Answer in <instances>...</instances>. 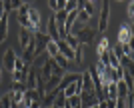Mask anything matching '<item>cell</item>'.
Returning a JSON list of instances; mask_svg holds the SVG:
<instances>
[{"label": "cell", "mask_w": 134, "mask_h": 108, "mask_svg": "<svg viewBox=\"0 0 134 108\" xmlns=\"http://www.w3.org/2000/svg\"><path fill=\"white\" fill-rule=\"evenodd\" d=\"M108 20H110V2H102L100 4V18H98V24H96V32H104L108 28Z\"/></svg>", "instance_id": "cell-1"}, {"label": "cell", "mask_w": 134, "mask_h": 108, "mask_svg": "<svg viewBox=\"0 0 134 108\" xmlns=\"http://www.w3.org/2000/svg\"><path fill=\"white\" fill-rule=\"evenodd\" d=\"M50 42V36L46 34L44 30H40V32H34V56H38L42 52L46 50V44Z\"/></svg>", "instance_id": "cell-2"}, {"label": "cell", "mask_w": 134, "mask_h": 108, "mask_svg": "<svg viewBox=\"0 0 134 108\" xmlns=\"http://www.w3.org/2000/svg\"><path fill=\"white\" fill-rule=\"evenodd\" d=\"M96 34H98L96 28H92V26H84L78 34H76V40H78L80 46H82V44H92L94 38H96Z\"/></svg>", "instance_id": "cell-3"}, {"label": "cell", "mask_w": 134, "mask_h": 108, "mask_svg": "<svg viewBox=\"0 0 134 108\" xmlns=\"http://www.w3.org/2000/svg\"><path fill=\"white\" fill-rule=\"evenodd\" d=\"M132 42V26L124 22L118 30V44H130Z\"/></svg>", "instance_id": "cell-4"}, {"label": "cell", "mask_w": 134, "mask_h": 108, "mask_svg": "<svg viewBox=\"0 0 134 108\" xmlns=\"http://www.w3.org/2000/svg\"><path fill=\"white\" fill-rule=\"evenodd\" d=\"M28 22H30V26H32V34L34 32H40V12L36 10V8H28Z\"/></svg>", "instance_id": "cell-5"}, {"label": "cell", "mask_w": 134, "mask_h": 108, "mask_svg": "<svg viewBox=\"0 0 134 108\" xmlns=\"http://www.w3.org/2000/svg\"><path fill=\"white\" fill-rule=\"evenodd\" d=\"M14 60H16V52H14V48H8V50L4 52V58H2V66H4L8 72H12V70H14Z\"/></svg>", "instance_id": "cell-6"}, {"label": "cell", "mask_w": 134, "mask_h": 108, "mask_svg": "<svg viewBox=\"0 0 134 108\" xmlns=\"http://www.w3.org/2000/svg\"><path fill=\"white\" fill-rule=\"evenodd\" d=\"M80 102H82V108H90L94 104H98L100 100L94 92H80Z\"/></svg>", "instance_id": "cell-7"}, {"label": "cell", "mask_w": 134, "mask_h": 108, "mask_svg": "<svg viewBox=\"0 0 134 108\" xmlns=\"http://www.w3.org/2000/svg\"><path fill=\"white\" fill-rule=\"evenodd\" d=\"M38 86V68L30 66L26 72V88H36Z\"/></svg>", "instance_id": "cell-8"}, {"label": "cell", "mask_w": 134, "mask_h": 108, "mask_svg": "<svg viewBox=\"0 0 134 108\" xmlns=\"http://www.w3.org/2000/svg\"><path fill=\"white\" fill-rule=\"evenodd\" d=\"M80 82H82V90L80 92H94V82H92V76H90L88 70L80 74Z\"/></svg>", "instance_id": "cell-9"}, {"label": "cell", "mask_w": 134, "mask_h": 108, "mask_svg": "<svg viewBox=\"0 0 134 108\" xmlns=\"http://www.w3.org/2000/svg\"><path fill=\"white\" fill-rule=\"evenodd\" d=\"M46 34L50 36L52 42H58V40H62V38H60V34H58V26H56L54 18H50V20H48V30H46Z\"/></svg>", "instance_id": "cell-10"}, {"label": "cell", "mask_w": 134, "mask_h": 108, "mask_svg": "<svg viewBox=\"0 0 134 108\" xmlns=\"http://www.w3.org/2000/svg\"><path fill=\"white\" fill-rule=\"evenodd\" d=\"M6 36H8V14L0 18V44L6 40Z\"/></svg>", "instance_id": "cell-11"}, {"label": "cell", "mask_w": 134, "mask_h": 108, "mask_svg": "<svg viewBox=\"0 0 134 108\" xmlns=\"http://www.w3.org/2000/svg\"><path fill=\"white\" fill-rule=\"evenodd\" d=\"M60 78H62V76H50V78L46 80V84H44V92H52L54 88H58Z\"/></svg>", "instance_id": "cell-12"}, {"label": "cell", "mask_w": 134, "mask_h": 108, "mask_svg": "<svg viewBox=\"0 0 134 108\" xmlns=\"http://www.w3.org/2000/svg\"><path fill=\"white\" fill-rule=\"evenodd\" d=\"M52 60H54V62L58 64V66H60V68L64 70V72H66V70L70 68V66H72V62H68L66 58H64V56H62V54H60V52H58L56 56H52Z\"/></svg>", "instance_id": "cell-13"}, {"label": "cell", "mask_w": 134, "mask_h": 108, "mask_svg": "<svg viewBox=\"0 0 134 108\" xmlns=\"http://www.w3.org/2000/svg\"><path fill=\"white\" fill-rule=\"evenodd\" d=\"M32 32H30V30H26V28H22L20 30V46H22V48H26L28 46V42H30V40H32Z\"/></svg>", "instance_id": "cell-14"}, {"label": "cell", "mask_w": 134, "mask_h": 108, "mask_svg": "<svg viewBox=\"0 0 134 108\" xmlns=\"http://www.w3.org/2000/svg\"><path fill=\"white\" fill-rule=\"evenodd\" d=\"M66 106H70V108H82L80 94H72V96H68L66 98Z\"/></svg>", "instance_id": "cell-15"}, {"label": "cell", "mask_w": 134, "mask_h": 108, "mask_svg": "<svg viewBox=\"0 0 134 108\" xmlns=\"http://www.w3.org/2000/svg\"><path fill=\"white\" fill-rule=\"evenodd\" d=\"M108 48H110V40H108L106 36H100V40H98V44H96V52L100 54V52H106Z\"/></svg>", "instance_id": "cell-16"}, {"label": "cell", "mask_w": 134, "mask_h": 108, "mask_svg": "<svg viewBox=\"0 0 134 108\" xmlns=\"http://www.w3.org/2000/svg\"><path fill=\"white\" fill-rule=\"evenodd\" d=\"M116 92H118V98H126L130 94V90L126 88V84H124L122 80H118V82H116Z\"/></svg>", "instance_id": "cell-17"}, {"label": "cell", "mask_w": 134, "mask_h": 108, "mask_svg": "<svg viewBox=\"0 0 134 108\" xmlns=\"http://www.w3.org/2000/svg\"><path fill=\"white\" fill-rule=\"evenodd\" d=\"M28 68H30V64H26L20 56H16V60H14V70H20V72H28Z\"/></svg>", "instance_id": "cell-18"}, {"label": "cell", "mask_w": 134, "mask_h": 108, "mask_svg": "<svg viewBox=\"0 0 134 108\" xmlns=\"http://www.w3.org/2000/svg\"><path fill=\"white\" fill-rule=\"evenodd\" d=\"M48 58H50V56H48V52H42V54H38V56H34V60H32V62H34V66H36V68H40V66H42V64H44L46 62V60H48Z\"/></svg>", "instance_id": "cell-19"}, {"label": "cell", "mask_w": 134, "mask_h": 108, "mask_svg": "<svg viewBox=\"0 0 134 108\" xmlns=\"http://www.w3.org/2000/svg\"><path fill=\"white\" fill-rule=\"evenodd\" d=\"M64 104H66V96L62 94V92H58L54 98V102H52V108H64Z\"/></svg>", "instance_id": "cell-20"}, {"label": "cell", "mask_w": 134, "mask_h": 108, "mask_svg": "<svg viewBox=\"0 0 134 108\" xmlns=\"http://www.w3.org/2000/svg\"><path fill=\"white\" fill-rule=\"evenodd\" d=\"M12 82H24L26 84V72H20V70H12Z\"/></svg>", "instance_id": "cell-21"}, {"label": "cell", "mask_w": 134, "mask_h": 108, "mask_svg": "<svg viewBox=\"0 0 134 108\" xmlns=\"http://www.w3.org/2000/svg\"><path fill=\"white\" fill-rule=\"evenodd\" d=\"M108 66L110 68H118V56L112 52V46L108 48Z\"/></svg>", "instance_id": "cell-22"}, {"label": "cell", "mask_w": 134, "mask_h": 108, "mask_svg": "<svg viewBox=\"0 0 134 108\" xmlns=\"http://www.w3.org/2000/svg\"><path fill=\"white\" fill-rule=\"evenodd\" d=\"M82 48H84V46H78V48L74 50V60H72V62H74V64H78V66H80V64L84 62V54H82Z\"/></svg>", "instance_id": "cell-23"}, {"label": "cell", "mask_w": 134, "mask_h": 108, "mask_svg": "<svg viewBox=\"0 0 134 108\" xmlns=\"http://www.w3.org/2000/svg\"><path fill=\"white\" fill-rule=\"evenodd\" d=\"M80 6H82V10L86 12L90 18L94 16V2H80Z\"/></svg>", "instance_id": "cell-24"}, {"label": "cell", "mask_w": 134, "mask_h": 108, "mask_svg": "<svg viewBox=\"0 0 134 108\" xmlns=\"http://www.w3.org/2000/svg\"><path fill=\"white\" fill-rule=\"evenodd\" d=\"M64 4H66V0H50V2H48V6H50L54 12L62 10V8H64Z\"/></svg>", "instance_id": "cell-25"}, {"label": "cell", "mask_w": 134, "mask_h": 108, "mask_svg": "<svg viewBox=\"0 0 134 108\" xmlns=\"http://www.w3.org/2000/svg\"><path fill=\"white\" fill-rule=\"evenodd\" d=\"M62 40H64V42H66V44L70 46L72 50H76V48L80 46V44H78V40H76V36H72V34H68L66 38H62Z\"/></svg>", "instance_id": "cell-26"}, {"label": "cell", "mask_w": 134, "mask_h": 108, "mask_svg": "<svg viewBox=\"0 0 134 108\" xmlns=\"http://www.w3.org/2000/svg\"><path fill=\"white\" fill-rule=\"evenodd\" d=\"M46 52H48V56H56V54H58V46H56V42H48V44H46Z\"/></svg>", "instance_id": "cell-27"}, {"label": "cell", "mask_w": 134, "mask_h": 108, "mask_svg": "<svg viewBox=\"0 0 134 108\" xmlns=\"http://www.w3.org/2000/svg\"><path fill=\"white\" fill-rule=\"evenodd\" d=\"M78 8V0H66V4H64V10L66 12H72Z\"/></svg>", "instance_id": "cell-28"}, {"label": "cell", "mask_w": 134, "mask_h": 108, "mask_svg": "<svg viewBox=\"0 0 134 108\" xmlns=\"http://www.w3.org/2000/svg\"><path fill=\"white\" fill-rule=\"evenodd\" d=\"M120 48H122V56L132 58V42L130 44H120Z\"/></svg>", "instance_id": "cell-29"}, {"label": "cell", "mask_w": 134, "mask_h": 108, "mask_svg": "<svg viewBox=\"0 0 134 108\" xmlns=\"http://www.w3.org/2000/svg\"><path fill=\"white\" fill-rule=\"evenodd\" d=\"M10 90H14V92H26V84H24V82H12Z\"/></svg>", "instance_id": "cell-30"}, {"label": "cell", "mask_w": 134, "mask_h": 108, "mask_svg": "<svg viewBox=\"0 0 134 108\" xmlns=\"http://www.w3.org/2000/svg\"><path fill=\"white\" fill-rule=\"evenodd\" d=\"M132 20H134V2H128V24L132 26Z\"/></svg>", "instance_id": "cell-31"}, {"label": "cell", "mask_w": 134, "mask_h": 108, "mask_svg": "<svg viewBox=\"0 0 134 108\" xmlns=\"http://www.w3.org/2000/svg\"><path fill=\"white\" fill-rule=\"evenodd\" d=\"M0 108H10V100H8V96L0 98Z\"/></svg>", "instance_id": "cell-32"}, {"label": "cell", "mask_w": 134, "mask_h": 108, "mask_svg": "<svg viewBox=\"0 0 134 108\" xmlns=\"http://www.w3.org/2000/svg\"><path fill=\"white\" fill-rule=\"evenodd\" d=\"M26 108H42V104H40V100H32L26 104Z\"/></svg>", "instance_id": "cell-33"}, {"label": "cell", "mask_w": 134, "mask_h": 108, "mask_svg": "<svg viewBox=\"0 0 134 108\" xmlns=\"http://www.w3.org/2000/svg\"><path fill=\"white\" fill-rule=\"evenodd\" d=\"M116 108H126V98H116Z\"/></svg>", "instance_id": "cell-34"}, {"label": "cell", "mask_w": 134, "mask_h": 108, "mask_svg": "<svg viewBox=\"0 0 134 108\" xmlns=\"http://www.w3.org/2000/svg\"><path fill=\"white\" fill-rule=\"evenodd\" d=\"M106 108H116V100L114 98H106Z\"/></svg>", "instance_id": "cell-35"}, {"label": "cell", "mask_w": 134, "mask_h": 108, "mask_svg": "<svg viewBox=\"0 0 134 108\" xmlns=\"http://www.w3.org/2000/svg\"><path fill=\"white\" fill-rule=\"evenodd\" d=\"M10 10H12V0H8V2H4V12L10 14Z\"/></svg>", "instance_id": "cell-36"}, {"label": "cell", "mask_w": 134, "mask_h": 108, "mask_svg": "<svg viewBox=\"0 0 134 108\" xmlns=\"http://www.w3.org/2000/svg\"><path fill=\"white\" fill-rule=\"evenodd\" d=\"M20 6H22V2H20V0H12V10H18Z\"/></svg>", "instance_id": "cell-37"}, {"label": "cell", "mask_w": 134, "mask_h": 108, "mask_svg": "<svg viewBox=\"0 0 134 108\" xmlns=\"http://www.w3.org/2000/svg\"><path fill=\"white\" fill-rule=\"evenodd\" d=\"M50 108H52V106H50Z\"/></svg>", "instance_id": "cell-38"}]
</instances>
